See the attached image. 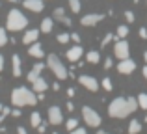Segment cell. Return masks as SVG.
<instances>
[{"label": "cell", "instance_id": "cell-11", "mask_svg": "<svg viewBox=\"0 0 147 134\" xmlns=\"http://www.w3.org/2000/svg\"><path fill=\"white\" fill-rule=\"evenodd\" d=\"M22 6L32 13H41L45 7V0H22Z\"/></svg>", "mask_w": 147, "mask_h": 134}, {"label": "cell", "instance_id": "cell-26", "mask_svg": "<svg viewBox=\"0 0 147 134\" xmlns=\"http://www.w3.org/2000/svg\"><path fill=\"white\" fill-rule=\"evenodd\" d=\"M110 41H117V36H114V34H106V36L102 37V41H100V47H106Z\"/></svg>", "mask_w": 147, "mask_h": 134}, {"label": "cell", "instance_id": "cell-24", "mask_svg": "<svg viewBox=\"0 0 147 134\" xmlns=\"http://www.w3.org/2000/svg\"><path fill=\"white\" fill-rule=\"evenodd\" d=\"M136 99H138V106L142 110H147V93H140Z\"/></svg>", "mask_w": 147, "mask_h": 134}, {"label": "cell", "instance_id": "cell-12", "mask_svg": "<svg viewBox=\"0 0 147 134\" xmlns=\"http://www.w3.org/2000/svg\"><path fill=\"white\" fill-rule=\"evenodd\" d=\"M102 19H104L102 13H88L80 19V22H82V26H95V24H99Z\"/></svg>", "mask_w": 147, "mask_h": 134}, {"label": "cell", "instance_id": "cell-14", "mask_svg": "<svg viewBox=\"0 0 147 134\" xmlns=\"http://www.w3.org/2000/svg\"><path fill=\"white\" fill-rule=\"evenodd\" d=\"M39 34H41V30H39V28H30V30H26L24 36H22V43H24V45H32V43H36L37 37H39Z\"/></svg>", "mask_w": 147, "mask_h": 134}, {"label": "cell", "instance_id": "cell-4", "mask_svg": "<svg viewBox=\"0 0 147 134\" xmlns=\"http://www.w3.org/2000/svg\"><path fill=\"white\" fill-rule=\"evenodd\" d=\"M47 67L52 71V75L56 76L58 80H65V78H69V71H67V67L61 63V60L58 58L56 54H49L47 56Z\"/></svg>", "mask_w": 147, "mask_h": 134}, {"label": "cell", "instance_id": "cell-41", "mask_svg": "<svg viewBox=\"0 0 147 134\" xmlns=\"http://www.w3.org/2000/svg\"><path fill=\"white\" fill-rule=\"evenodd\" d=\"M2 71H4V56L0 54V73H2Z\"/></svg>", "mask_w": 147, "mask_h": 134}, {"label": "cell", "instance_id": "cell-39", "mask_svg": "<svg viewBox=\"0 0 147 134\" xmlns=\"http://www.w3.org/2000/svg\"><path fill=\"white\" fill-rule=\"evenodd\" d=\"M67 95L69 97H75V88H67Z\"/></svg>", "mask_w": 147, "mask_h": 134}, {"label": "cell", "instance_id": "cell-9", "mask_svg": "<svg viewBox=\"0 0 147 134\" xmlns=\"http://www.w3.org/2000/svg\"><path fill=\"white\" fill-rule=\"evenodd\" d=\"M134 69H136V62H134V60H130V58L119 60L117 71L121 73V75H130V73H134Z\"/></svg>", "mask_w": 147, "mask_h": 134}, {"label": "cell", "instance_id": "cell-22", "mask_svg": "<svg viewBox=\"0 0 147 134\" xmlns=\"http://www.w3.org/2000/svg\"><path fill=\"white\" fill-rule=\"evenodd\" d=\"M115 36H117V39H125V37L129 36V26H125V24L117 26V32H115Z\"/></svg>", "mask_w": 147, "mask_h": 134}, {"label": "cell", "instance_id": "cell-46", "mask_svg": "<svg viewBox=\"0 0 147 134\" xmlns=\"http://www.w3.org/2000/svg\"><path fill=\"white\" fill-rule=\"evenodd\" d=\"M144 60H145V63H147V51L144 52Z\"/></svg>", "mask_w": 147, "mask_h": 134}, {"label": "cell", "instance_id": "cell-35", "mask_svg": "<svg viewBox=\"0 0 147 134\" xmlns=\"http://www.w3.org/2000/svg\"><path fill=\"white\" fill-rule=\"evenodd\" d=\"M21 108H17V106H15V108L13 110H11V116H13V117H21Z\"/></svg>", "mask_w": 147, "mask_h": 134}, {"label": "cell", "instance_id": "cell-6", "mask_svg": "<svg viewBox=\"0 0 147 134\" xmlns=\"http://www.w3.org/2000/svg\"><path fill=\"white\" fill-rule=\"evenodd\" d=\"M114 56L117 60H125V58H130V47L125 39H117L114 45Z\"/></svg>", "mask_w": 147, "mask_h": 134}, {"label": "cell", "instance_id": "cell-28", "mask_svg": "<svg viewBox=\"0 0 147 134\" xmlns=\"http://www.w3.org/2000/svg\"><path fill=\"white\" fill-rule=\"evenodd\" d=\"M100 86L104 88V91H112V90H114V84H112V80L108 78V76H104V78H102V82H100Z\"/></svg>", "mask_w": 147, "mask_h": 134}, {"label": "cell", "instance_id": "cell-43", "mask_svg": "<svg viewBox=\"0 0 147 134\" xmlns=\"http://www.w3.org/2000/svg\"><path fill=\"white\" fill-rule=\"evenodd\" d=\"M67 110H69V112H73V110H75V104H73V102H67Z\"/></svg>", "mask_w": 147, "mask_h": 134}, {"label": "cell", "instance_id": "cell-18", "mask_svg": "<svg viewBox=\"0 0 147 134\" xmlns=\"http://www.w3.org/2000/svg\"><path fill=\"white\" fill-rule=\"evenodd\" d=\"M47 88H49V82L43 78V76H37V78L32 82V90L36 91V93H43Z\"/></svg>", "mask_w": 147, "mask_h": 134}, {"label": "cell", "instance_id": "cell-27", "mask_svg": "<svg viewBox=\"0 0 147 134\" xmlns=\"http://www.w3.org/2000/svg\"><path fill=\"white\" fill-rule=\"evenodd\" d=\"M7 30L6 28H0V47H6L7 45Z\"/></svg>", "mask_w": 147, "mask_h": 134}, {"label": "cell", "instance_id": "cell-30", "mask_svg": "<svg viewBox=\"0 0 147 134\" xmlns=\"http://www.w3.org/2000/svg\"><path fill=\"white\" fill-rule=\"evenodd\" d=\"M65 127H67V131H75V129L78 127V119H75V117L67 119V121H65Z\"/></svg>", "mask_w": 147, "mask_h": 134}, {"label": "cell", "instance_id": "cell-16", "mask_svg": "<svg viewBox=\"0 0 147 134\" xmlns=\"http://www.w3.org/2000/svg\"><path fill=\"white\" fill-rule=\"evenodd\" d=\"M43 69H45V63H41V62H36V63H34V67L30 69V73L26 75L28 82H34L37 76H41V71H43Z\"/></svg>", "mask_w": 147, "mask_h": 134}, {"label": "cell", "instance_id": "cell-8", "mask_svg": "<svg viewBox=\"0 0 147 134\" xmlns=\"http://www.w3.org/2000/svg\"><path fill=\"white\" fill-rule=\"evenodd\" d=\"M82 54H84V48H82V45H80V43H76V45H73V47L69 48L67 52H65V58H67L71 63H76L80 58H82Z\"/></svg>", "mask_w": 147, "mask_h": 134}, {"label": "cell", "instance_id": "cell-31", "mask_svg": "<svg viewBox=\"0 0 147 134\" xmlns=\"http://www.w3.org/2000/svg\"><path fill=\"white\" fill-rule=\"evenodd\" d=\"M9 112H11V110L7 108V106H2V104H0V125H2V121L6 119V116H7Z\"/></svg>", "mask_w": 147, "mask_h": 134}, {"label": "cell", "instance_id": "cell-10", "mask_svg": "<svg viewBox=\"0 0 147 134\" xmlns=\"http://www.w3.org/2000/svg\"><path fill=\"white\" fill-rule=\"evenodd\" d=\"M63 121V116H61V108L60 106H50L49 108V123L50 125H61Z\"/></svg>", "mask_w": 147, "mask_h": 134}, {"label": "cell", "instance_id": "cell-1", "mask_svg": "<svg viewBox=\"0 0 147 134\" xmlns=\"http://www.w3.org/2000/svg\"><path fill=\"white\" fill-rule=\"evenodd\" d=\"M138 108L140 106H138L136 97H115L108 104V116L114 117V119H123V117L134 114Z\"/></svg>", "mask_w": 147, "mask_h": 134}, {"label": "cell", "instance_id": "cell-29", "mask_svg": "<svg viewBox=\"0 0 147 134\" xmlns=\"http://www.w3.org/2000/svg\"><path fill=\"white\" fill-rule=\"evenodd\" d=\"M58 43H61V45H67L69 41H71V34H58Z\"/></svg>", "mask_w": 147, "mask_h": 134}, {"label": "cell", "instance_id": "cell-38", "mask_svg": "<svg viewBox=\"0 0 147 134\" xmlns=\"http://www.w3.org/2000/svg\"><path fill=\"white\" fill-rule=\"evenodd\" d=\"M71 39L75 41V43H80V36L78 34H71Z\"/></svg>", "mask_w": 147, "mask_h": 134}, {"label": "cell", "instance_id": "cell-3", "mask_svg": "<svg viewBox=\"0 0 147 134\" xmlns=\"http://www.w3.org/2000/svg\"><path fill=\"white\" fill-rule=\"evenodd\" d=\"M26 26H28V19H26V15L22 13L21 9H17V7L9 9V13H7V21H6V30H7V32H21V30H24Z\"/></svg>", "mask_w": 147, "mask_h": 134}, {"label": "cell", "instance_id": "cell-2", "mask_svg": "<svg viewBox=\"0 0 147 134\" xmlns=\"http://www.w3.org/2000/svg\"><path fill=\"white\" fill-rule=\"evenodd\" d=\"M11 104L17 106V108H22V106H34L37 104V95L34 90H28L24 86L13 88L11 91Z\"/></svg>", "mask_w": 147, "mask_h": 134}, {"label": "cell", "instance_id": "cell-23", "mask_svg": "<svg viewBox=\"0 0 147 134\" xmlns=\"http://www.w3.org/2000/svg\"><path fill=\"white\" fill-rule=\"evenodd\" d=\"M30 123H32V127H39L41 123V114L39 112H32V116H30Z\"/></svg>", "mask_w": 147, "mask_h": 134}, {"label": "cell", "instance_id": "cell-37", "mask_svg": "<svg viewBox=\"0 0 147 134\" xmlns=\"http://www.w3.org/2000/svg\"><path fill=\"white\" fill-rule=\"evenodd\" d=\"M37 131H39L41 134H43L45 131H47V123H39V127H37Z\"/></svg>", "mask_w": 147, "mask_h": 134}, {"label": "cell", "instance_id": "cell-19", "mask_svg": "<svg viewBox=\"0 0 147 134\" xmlns=\"http://www.w3.org/2000/svg\"><path fill=\"white\" fill-rule=\"evenodd\" d=\"M52 28H54V19L47 17V19H43V21H41L39 30H41L43 34H50V32H52Z\"/></svg>", "mask_w": 147, "mask_h": 134}, {"label": "cell", "instance_id": "cell-45", "mask_svg": "<svg viewBox=\"0 0 147 134\" xmlns=\"http://www.w3.org/2000/svg\"><path fill=\"white\" fill-rule=\"evenodd\" d=\"M2 132H6V129H4L2 125H0V134H2Z\"/></svg>", "mask_w": 147, "mask_h": 134}, {"label": "cell", "instance_id": "cell-17", "mask_svg": "<svg viewBox=\"0 0 147 134\" xmlns=\"http://www.w3.org/2000/svg\"><path fill=\"white\" fill-rule=\"evenodd\" d=\"M11 69H13V76L15 78L22 76V65H21V56L19 54L11 56Z\"/></svg>", "mask_w": 147, "mask_h": 134}, {"label": "cell", "instance_id": "cell-42", "mask_svg": "<svg viewBox=\"0 0 147 134\" xmlns=\"http://www.w3.org/2000/svg\"><path fill=\"white\" fill-rule=\"evenodd\" d=\"M52 90H54V91H60V84L54 82V84H52Z\"/></svg>", "mask_w": 147, "mask_h": 134}, {"label": "cell", "instance_id": "cell-21", "mask_svg": "<svg viewBox=\"0 0 147 134\" xmlns=\"http://www.w3.org/2000/svg\"><path fill=\"white\" fill-rule=\"evenodd\" d=\"M86 60H88L90 63H93V65H95V63H99V62H100V54H99V51H90V52L86 54Z\"/></svg>", "mask_w": 147, "mask_h": 134}, {"label": "cell", "instance_id": "cell-34", "mask_svg": "<svg viewBox=\"0 0 147 134\" xmlns=\"http://www.w3.org/2000/svg\"><path fill=\"white\" fill-rule=\"evenodd\" d=\"M138 34H140V37H142V39H147V28H145V26H142Z\"/></svg>", "mask_w": 147, "mask_h": 134}, {"label": "cell", "instance_id": "cell-32", "mask_svg": "<svg viewBox=\"0 0 147 134\" xmlns=\"http://www.w3.org/2000/svg\"><path fill=\"white\" fill-rule=\"evenodd\" d=\"M125 19H127V22H134V19H136V17H134L132 11H125Z\"/></svg>", "mask_w": 147, "mask_h": 134}, {"label": "cell", "instance_id": "cell-48", "mask_svg": "<svg viewBox=\"0 0 147 134\" xmlns=\"http://www.w3.org/2000/svg\"><path fill=\"white\" fill-rule=\"evenodd\" d=\"M7 2H11V4H15V2H17V0H7Z\"/></svg>", "mask_w": 147, "mask_h": 134}, {"label": "cell", "instance_id": "cell-25", "mask_svg": "<svg viewBox=\"0 0 147 134\" xmlns=\"http://www.w3.org/2000/svg\"><path fill=\"white\" fill-rule=\"evenodd\" d=\"M69 7H71L73 13H78L82 9V4H80V0H69Z\"/></svg>", "mask_w": 147, "mask_h": 134}, {"label": "cell", "instance_id": "cell-20", "mask_svg": "<svg viewBox=\"0 0 147 134\" xmlns=\"http://www.w3.org/2000/svg\"><path fill=\"white\" fill-rule=\"evenodd\" d=\"M142 132V123L138 119H130L129 123V134H140Z\"/></svg>", "mask_w": 147, "mask_h": 134}, {"label": "cell", "instance_id": "cell-13", "mask_svg": "<svg viewBox=\"0 0 147 134\" xmlns=\"http://www.w3.org/2000/svg\"><path fill=\"white\" fill-rule=\"evenodd\" d=\"M28 56L30 58H36V60H41V58H45V51H43V45L41 43H32V45H28Z\"/></svg>", "mask_w": 147, "mask_h": 134}, {"label": "cell", "instance_id": "cell-52", "mask_svg": "<svg viewBox=\"0 0 147 134\" xmlns=\"http://www.w3.org/2000/svg\"><path fill=\"white\" fill-rule=\"evenodd\" d=\"M145 4H147V0H145Z\"/></svg>", "mask_w": 147, "mask_h": 134}, {"label": "cell", "instance_id": "cell-5", "mask_svg": "<svg viewBox=\"0 0 147 134\" xmlns=\"http://www.w3.org/2000/svg\"><path fill=\"white\" fill-rule=\"evenodd\" d=\"M82 119L86 121V125L88 127H91V129H97L100 127V116H99V112L97 110H93L91 106H84L82 108Z\"/></svg>", "mask_w": 147, "mask_h": 134}, {"label": "cell", "instance_id": "cell-47", "mask_svg": "<svg viewBox=\"0 0 147 134\" xmlns=\"http://www.w3.org/2000/svg\"><path fill=\"white\" fill-rule=\"evenodd\" d=\"M97 134H110V132H106V131H99Z\"/></svg>", "mask_w": 147, "mask_h": 134}, {"label": "cell", "instance_id": "cell-51", "mask_svg": "<svg viewBox=\"0 0 147 134\" xmlns=\"http://www.w3.org/2000/svg\"><path fill=\"white\" fill-rule=\"evenodd\" d=\"M52 134H60V132H52Z\"/></svg>", "mask_w": 147, "mask_h": 134}, {"label": "cell", "instance_id": "cell-44", "mask_svg": "<svg viewBox=\"0 0 147 134\" xmlns=\"http://www.w3.org/2000/svg\"><path fill=\"white\" fill-rule=\"evenodd\" d=\"M142 75H144V78H145V82H147V63H145V67H144V71H142Z\"/></svg>", "mask_w": 147, "mask_h": 134}, {"label": "cell", "instance_id": "cell-33", "mask_svg": "<svg viewBox=\"0 0 147 134\" xmlns=\"http://www.w3.org/2000/svg\"><path fill=\"white\" fill-rule=\"evenodd\" d=\"M69 134H88V132H86V129H80V127H76L75 131H69Z\"/></svg>", "mask_w": 147, "mask_h": 134}, {"label": "cell", "instance_id": "cell-15", "mask_svg": "<svg viewBox=\"0 0 147 134\" xmlns=\"http://www.w3.org/2000/svg\"><path fill=\"white\" fill-rule=\"evenodd\" d=\"M52 19H54V21H58V22H61V24H65V26H71V19L65 15L63 7H56V9L52 11Z\"/></svg>", "mask_w": 147, "mask_h": 134}, {"label": "cell", "instance_id": "cell-36", "mask_svg": "<svg viewBox=\"0 0 147 134\" xmlns=\"http://www.w3.org/2000/svg\"><path fill=\"white\" fill-rule=\"evenodd\" d=\"M112 65H114L112 58H106V60H104V69H112Z\"/></svg>", "mask_w": 147, "mask_h": 134}, {"label": "cell", "instance_id": "cell-50", "mask_svg": "<svg viewBox=\"0 0 147 134\" xmlns=\"http://www.w3.org/2000/svg\"><path fill=\"white\" fill-rule=\"evenodd\" d=\"M144 121H145V123H147V116H145V119H144Z\"/></svg>", "mask_w": 147, "mask_h": 134}, {"label": "cell", "instance_id": "cell-7", "mask_svg": "<svg viewBox=\"0 0 147 134\" xmlns=\"http://www.w3.org/2000/svg\"><path fill=\"white\" fill-rule=\"evenodd\" d=\"M78 82H80V86H84L88 91H91V93L99 91V82H97V78H93L91 75H80Z\"/></svg>", "mask_w": 147, "mask_h": 134}, {"label": "cell", "instance_id": "cell-40", "mask_svg": "<svg viewBox=\"0 0 147 134\" xmlns=\"http://www.w3.org/2000/svg\"><path fill=\"white\" fill-rule=\"evenodd\" d=\"M17 134H28V132H26L24 127H17Z\"/></svg>", "mask_w": 147, "mask_h": 134}, {"label": "cell", "instance_id": "cell-49", "mask_svg": "<svg viewBox=\"0 0 147 134\" xmlns=\"http://www.w3.org/2000/svg\"><path fill=\"white\" fill-rule=\"evenodd\" d=\"M132 2H134V4H138V2H140V0H132Z\"/></svg>", "mask_w": 147, "mask_h": 134}]
</instances>
